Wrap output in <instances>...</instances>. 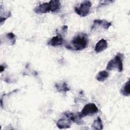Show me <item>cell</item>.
<instances>
[{
	"label": "cell",
	"instance_id": "obj_1",
	"mask_svg": "<svg viewBox=\"0 0 130 130\" xmlns=\"http://www.w3.org/2000/svg\"><path fill=\"white\" fill-rule=\"evenodd\" d=\"M88 39L86 34L80 32L74 36L69 44H67L65 47L68 49L80 51L86 48L88 46Z\"/></svg>",
	"mask_w": 130,
	"mask_h": 130
},
{
	"label": "cell",
	"instance_id": "obj_2",
	"mask_svg": "<svg viewBox=\"0 0 130 130\" xmlns=\"http://www.w3.org/2000/svg\"><path fill=\"white\" fill-rule=\"evenodd\" d=\"M123 54L118 53L113 59L108 62L106 70L108 71L116 70L118 72H121L123 70Z\"/></svg>",
	"mask_w": 130,
	"mask_h": 130
},
{
	"label": "cell",
	"instance_id": "obj_3",
	"mask_svg": "<svg viewBox=\"0 0 130 130\" xmlns=\"http://www.w3.org/2000/svg\"><path fill=\"white\" fill-rule=\"evenodd\" d=\"M92 4L89 1H85L81 3L79 7H75V12L81 17H85L89 13Z\"/></svg>",
	"mask_w": 130,
	"mask_h": 130
},
{
	"label": "cell",
	"instance_id": "obj_4",
	"mask_svg": "<svg viewBox=\"0 0 130 130\" xmlns=\"http://www.w3.org/2000/svg\"><path fill=\"white\" fill-rule=\"evenodd\" d=\"M99 112V109L93 103H89L86 104L80 113L82 117L87 116H92Z\"/></svg>",
	"mask_w": 130,
	"mask_h": 130
},
{
	"label": "cell",
	"instance_id": "obj_5",
	"mask_svg": "<svg viewBox=\"0 0 130 130\" xmlns=\"http://www.w3.org/2000/svg\"><path fill=\"white\" fill-rule=\"evenodd\" d=\"M64 115L68 117L72 121L79 124H83V121L82 120V117L80 115V112L77 113H72L70 112H66L64 113Z\"/></svg>",
	"mask_w": 130,
	"mask_h": 130
},
{
	"label": "cell",
	"instance_id": "obj_6",
	"mask_svg": "<svg viewBox=\"0 0 130 130\" xmlns=\"http://www.w3.org/2000/svg\"><path fill=\"white\" fill-rule=\"evenodd\" d=\"M111 25V23L107 21L106 20L95 19L93 21V25L91 27L92 30H94L99 27H102L105 29H108Z\"/></svg>",
	"mask_w": 130,
	"mask_h": 130
},
{
	"label": "cell",
	"instance_id": "obj_7",
	"mask_svg": "<svg viewBox=\"0 0 130 130\" xmlns=\"http://www.w3.org/2000/svg\"><path fill=\"white\" fill-rule=\"evenodd\" d=\"M35 13L37 14H44L51 11V5L49 3H45L40 4L34 9Z\"/></svg>",
	"mask_w": 130,
	"mask_h": 130
},
{
	"label": "cell",
	"instance_id": "obj_8",
	"mask_svg": "<svg viewBox=\"0 0 130 130\" xmlns=\"http://www.w3.org/2000/svg\"><path fill=\"white\" fill-rule=\"evenodd\" d=\"M61 118L56 122V125L59 129L68 128L70 127L72 121L67 117Z\"/></svg>",
	"mask_w": 130,
	"mask_h": 130
},
{
	"label": "cell",
	"instance_id": "obj_9",
	"mask_svg": "<svg viewBox=\"0 0 130 130\" xmlns=\"http://www.w3.org/2000/svg\"><path fill=\"white\" fill-rule=\"evenodd\" d=\"M63 39L61 35L58 34L55 36L53 37L48 42V44L51 46L56 47L60 46L63 44Z\"/></svg>",
	"mask_w": 130,
	"mask_h": 130
},
{
	"label": "cell",
	"instance_id": "obj_10",
	"mask_svg": "<svg viewBox=\"0 0 130 130\" xmlns=\"http://www.w3.org/2000/svg\"><path fill=\"white\" fill-rule=\"evenodd\" d=\"M107 47L108 44L107 41L104 39H102L99 41V42L96 44L94 50L96 53H100L106 49Z\"/></svg>",
	"mask_w": 130,
	"mask_h": 130
},
{
	"label": "cell",
	"instance_id": "obj_11",
	"mask_svg": "<svg viewBox=\"0 0 130 130\" xmlns=\"http://www.w3.org/2000/svg\"><path fill=\"white\" fill-rule=\"evenodd\" d=\"M49 3L51 5V12H57L60 9L61 4L59 1L51 0L49 2Z\"/></svg>",
	"mask_w": 130,
	"mask_h": 130
},
{
	"label": "cell",
	"instance_id": "obj_12",
	"mask_svg": "<svg viewBox=\"0 0 130 130\" xmlns=\"http://www.w3.org/2000/svg\"><path fill=\"white\" fill-rule=\"evenodd\" d=\"M109 76V73L106 71H101L96 74L95 78L100 82H104Z\"/></svg>",
	"mask_w": 130,
	"mask_h": 130
},
{
	"label": "cell",
	"instance_id": "obj_13",
	"mask_svg": "<svg viewBox=\"0 0 130 130\" xmlns=\"http://www.w3.org/2000/svg\"><path fill=\"white\" fill-rule=\"evenodd\" d=\"M121 93L125 96H128L130 94V87H129V80H128L121 88L120 90Z\"/></svg>",
	"mask_w": 130,
	"mask_h": 130
},
{
	"label": "cell",
	"instance_id": "obj_14",
	"mask_svg": "<svg viewBox=\"0 0 130 130\" xmlns=\"http://www.w3.org/2000/svg\"><path fill=\"white\" fill-rule=\"evenodd\" d=\"M55 87H56L57 90L60 92H66V91L70 90V88L68 87V85L65 82L56 84Z\"/></svg>",
	"mask_w": 130,
	"mask_h": 130
},
{
	"label": "cell",
	"instance_id": "obj_15",
	"mask_svg": "<svg viewBox=\"0 0 130 130\" xmlns=\"http://www.w3.org/2000/svg\"><path fill=\"white\" fill-rule=\"evenodd\" d=\"M91 126L94 129H102L103 128V125L101 118L98 117L97 118L94 120Z\"/></svg>",
	"mask_w": 130,
	"mask_h": 130
},
{
	"label": "cell",
	"instance_id": "obj_16",
	"mask_svg": "<svg viewBox=\"0 0 130 130\" xmlns=\"http://www.w3.org/2000/svg\"><path fill=\"white\" fill-rule=\"evenodd\" d=\"M7 40H9L10 45H14L16 42V37L13 32H9L5 35Z\"/></svg>",
	"mask_w": 130,
	"mask_h": 130
},
{
	"label": "cell",
	"instance_id": "obj_17",
	"mask_svg": "<svg viewBox=\"0 0 130 130\" xmlns=\"http://www.w3.org/2000/svg\"><path fill=\"white\" fill-rule=\"evenodd\" d=\"M5 68H6V67H3V66L2 64L1 66V72H2L5 70Z\"/></svg>",
	"mask_w": 130,
	"mask_h": 130
}]
</instances>
